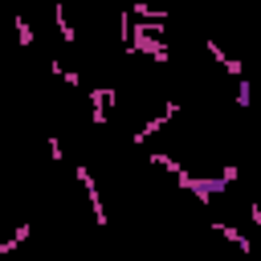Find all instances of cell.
I'll list each match as a JSON object with an SVG mask.
<instances>
[{
  "instance_id": "1",
  "label": "cell",
  "mask_w": 261,
  "mask_h": 261,
  "mask_svg": "<svg viewBox=\"0 0 261 261\" xmlns=\"http://www.w3.org/2000/svg\"><path fill=\"white\" fill-rule=\"evenodd\" d=\"M175 184H179L184 192H192V196H196V204H212L220 192H228V184H224L220 175L212 179V175H192V171H179V175H175Z\"/></svg>"
},
{
  "instance_id": "2",
  "label": "cell",
  "mask_w": 261,
  "mask_h": 261,
  "mask_svg": "<svg viewBox=\"0 0 261 261\" xmlns=\"http://www.w3.org/2000/svg\"><path fill=\"white\" fill-rule=\"evenodd\" d=\"M175 114H179V102H175V98H167V102H163V110H159L155 118H147L139 130H130V143H135V147H143V143H147L151 135H159V130H163V126H167Z\"/></svg>"
},
{
  "instance_id": "3",
  "label": "cell",
  "mask_w": 261,
  "mask_h": 261,
  "mask_svg": "<svg viewBox=\"0 0 261 261\" xmlns=\"http://www.w3.org/2000/svg\"><path fill=\"white\" fill-rule=\"evenodd\" d=\"M73 175H77V184L86 188V200H90V212L98 216V228H106V220H110V216H106V204H102V192H98V184H94L90 167H86V163H77V167H73Z\"/></svg>"
},
{
  "instance_id": "4",
  "label": "cell",
  "mask_w": 261,
  "mask_h": 261,
  "mask_svg": "<svg viewBox=\"0 0 261 261\" xmlns=\"http://www.w3.org/2000/svg\"><path fill=\"white\" fill-rule=\"evenodd\" d=\"M110 102H114V86H98V90H90V118H94V126H106V118H110Z\"/></svg>"
},
{
  "instance_id": "5",
  "label": "cell",
  "mask_w": 261,
  "mask_h": 261,
  "mask_svg": "<svg viewBox=\"0 0 261 261\" xmlns=\"http://www.w3.org/2000/svg\"><path fill=\"white\" fill-rule=\"evenodd\" d=\"M204 49H208V57H212L216 65H224V69H228V77H245V69H241V61H237L232 53H224V49H220V41H212V37H204Z\"/></svg>"
},
{
  "instance_id": "6",
  "label": "cell",
  "mask_w": 261,
  "mask_h": 261,
  "mask_svg": "<svg viewBox=\"0 0 261 261\" xmlns=\"http://www.w3.org/2000/svg\"><path fill=\"white\" fill-rule=\"evenodd\" d=\"M212 228H216V232H220V237H224L228 245H237V249H241L245 257L253 253V245H249V237H245V232H241L237 224H228V220H212Z\"/></svg>"
},
{
  "instance_id": "7",
  "label": "cell",
  "mask_w": 261,
  "mask_h": 261,
  "mask_svg": "<svg viewBox=\"0 0 261 261\" xmlns=\"http://www.w3.org/2000/svg\"><path fill=\"white\" fill-rule=\"evenodd\" d=\"M53 20H57L61 41H65V45H73V41H77V33H73V24H69V16H65V0H53Z\"/></svg>"
},
{
  "instance_id": "8",
  "label": "cell",
  "mask_w": 261,
  "mask_h": 261,
  "mask_svg": "<svg viewBox=\"0 0 261 261\" xmlns=\"http://www.w3.org/2000/svg\"><path fill=\"white\" fill-rule=\"evenodd\" d=\"M29 237H33V224H16V228H12V237H8V241H0V257L16 253V249H20Z\"/></svg>"
},
{
  "instance_id": "9",
  "label": "cell",
  "mask_w": 261,
  "mask_h": 261,
  "mask_svg": "<svg viewBox=\"0 0 261 261\" xmlns=\"http://www.w3.org/2000/svg\"><path fill=\"white\" fill-rule=\"evenodd\" d=\"M12 29H16V45H20V49H33V24L24 20V12L12 16Z\"/></svg>"
},
{
  "instance_id": "10",
  "label": "cell",
  "mask_w": 261,
  "mask_h": 261,
  "mask_svg": "<svg viewBox=\"0 0 261 261\" xmlns=\"http://www.w3.org/2000/svg\"><path fill=\"white\" fill-rule=\"evenodd\" d=\"M151 163H155V167H163V171H171V175H179V171H184V163H179L175 155H167V151H155V155H151Z\"/></svg>"
},
{
  "instance_id": "11",
  "label": "cell",
  "mask_w": 261,
  "mask_h": 261,
  "mask_svg": "<svg viewBox=\"0 0 261 261\" xmlns=\"http://www.w3.org/2000/svg\"><path fill=\"white\" fill-rule=\"evenodd\" d=\"M49 69H53V73H57V77H65V86H73V90H77V86H82V77H77V69H65V65H61V61H49Z\"/></svg>"
},
{
  "instance_id": "12",
  "label": "cell",
  "mask_w": 261,
  "mask_h": 261,
  "mask_svg": "<svg viewBox=\"0 0 261 261\" xmlns=\"http://www.w3.org/2000/svg\"><path fill=\"white\" fill-rule=\"evenodd\" d=\"M232 82H237V98H232V102H237V106L245 110V106L253 102V94H249V82H245V77H232Z\"/></svg>"
},
{
  "instance_id": "13",
  "label": "cell",
  "mask_w": 261,
  "mask_h": 261,
  "mask_svg": "<svg viewBox=\"0 0 261 261\" xmlns=\"http://www.w3.org/2000/svg\"><path fill=\"white\" fill-rule=\"evenodd\" d=\"M49 159L53 163H65V151H61V139L57 135H49Z\"/></svg>"
},
{
  "instance_id": "14",
  "label": "cell",
  "mask_w": 261,
  "mask_h": 261,
  "mask_svg": "<svg viewBox=\"0 0 261 261\" xmlns=\"http://www.w3.org/2000/svg\"><path fill=\"white\" fill-rule=\"evenodd\" d=\"M237 175H241L237 163H224V167H220V179H224V184H237Z\"/></svg>"
},
{
  "instance_id": "15",
  "label": "cell",
  "mask_w": 261,
  "mask_h": 261,
  "mask_svg": "<svg viewBox=\"0 0 261 261\" xmlns=\"http://www.w3.org/2000/svg\"><path fill=\"white\" fill-rule=\"evenodd\" d=\"M249 220H253V224H261V204H257V200H249Z\"/></svg>"
}]
</instances>
